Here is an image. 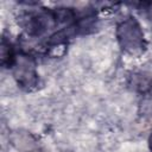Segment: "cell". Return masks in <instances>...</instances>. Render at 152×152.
I'll return each instance as SVG.
<instances>
[{
	"label": "cell",
	"mask_w": 152,
	"mask_h": 152,
	"mask_svg": "<svg viewBox=\"0 0 152 152\" xmlns=\"http://www.w3.org/2000/svg\"><path fill=\"white\" fill-rule=\"evenodd\" d=\"M15 57H13L12 46L10 43H7L5 39H2L1 43V62L2 65H12Z\"/></svg>",
	"instance_id": "obj_2"
},
{
	"label": "cell",
	"mask_w": 152,
	"mask_h": 152,
	"mask_svg": "<svg viewBox=\"0 0 152 152\" xmlns=\"http://www.w3.org/2000/svg\"><path fill=\"white\" fill-rule=\"evenodd\" d=\"M13 64H14V77L21 87L31 88L36 86L38 77L34 70L33 59L30 56L27 55L20 57L18 56L15 57Z\"/></svg>",
	"instance_id": "obj_1"
}]
</instances>
